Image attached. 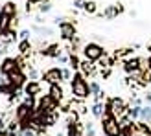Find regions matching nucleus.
<instances>
[{
  "label": "nucleus",
  "instance_id": "nucleus-1",
  "mask_svg": "<svg viewBox=\"0 0 151 136\" xmlns=\"http://www.w3.org/2000/svg\"><path fill=\"white\" fill-rule=\"evenodd\" d=\"M87 75L81 70H76L74 77L70 79V90H72V97L76 101H85L88 99V96H92L90 92V85L87 83Z\"/></svg>",
  "mask_w": 151,
  "mask_h": 136
},
{
  "label": "nucleus",
  "instance_id": "nucleus-2",
  "mask_svg": "<svg viewBox=\"0 0 151 136\" xmlns=\"http://www.w3.org/2000/svg\"><path fill=\"white\" fill-rule=\"evenodd\" d=\"M100 123H101V131L105 136H122L120 122L112 112H103V116L100 118Z\"/></svg>",
  "mask_w": 151,
  "mask_h": 136
},
{
  "label": "nucleus",
  "instance_id": "nucleus-3",
  "mask_svg": "<svg viewBox=\"0 0 151 136\" xmlns=\"http://www.w3.org/2000/svg\"><path fill=\"white\" fill-rule=\"evenodd\" d=\"M105 107L111 109V112L114 114L116 118H122V116H127V103L122 99V97H109L107 101H105Z\"/></svg>",
  "mask_w": 151,
  "mask_h": 136
},
{
  "label": "nucleus",
  "instance_id": "nucleus-4",
  "mask_svg": "<svg viewBox=\"0 0 151 136\" xmlns=\"http://www.w3.org/2000/svg\"><path fill=\"white\" fill-rule=\"evenodd\" d=\"M83 55H85V59H88V61H100L105 55V50L98 42H88V44L83 46Z\"/></svg>",
  "mask_w": 151,
  "mask_h": 136
},
{
  "label": "nucleus",
  "instance_id": "nucleus-5",
  "mask_svg": "<svg viewBox=\"0 0 151 136\" xmlns=\"http://www.w3.org/2000/svg\"><path fill=\"white\" fill-rule=\"evenodd\" d=\"M59 35L63 41H74L76 39V24L68 20H61L59 22Z\"/></svg>",
  "mask_w": 151,
  "mask_h": 136
},
{
  "label": "nucleus",
  "instance_id": "nucleus-6",
  "mask_svg": "<svg viewBox=\"0 0 151 136\" xmlns=\"http://www.w3.org/2000/svg\"><path fill=\"white\" fill-rule=\"evenodd\" d=\"M42 81L48 83V85H55V83L65 81V77H63V68H48V70L42 74Z\"/></svg>",
  "mask_w": 151,
  "mask_h": 136
},
{
  "label": "nucleus",
  "instance_id": "nucleus-7",
  "mask_svg": "<svg viewBox=\"0 0 151 136\" xmlns=\"http://www.w3.org/2000/svg\"><path fill=\"white\" fill-rule=\"evenodd\" d=\"M7 81H9L15 88L20 90V88H24V85L28 83V75L22 72V68H19V70H15V72H11L7 75Z\"/></svg>",
  "mask_w": 151,
  "mask_h": 136
},
{
  "label": "nucleus",
  "instance_id": "nucleus-8",
  "mask_svg": "<svg viewBox=\"0 0 151 136\" xmlns=\"http://www.w3.org/2000/svg\"><path fill=\"white\" fill-rule=\"evenodd\" d=\"M20 68V63H19V59H15V57H6L2 63H0V74L4 75V77H7L11 72L15 70H19Z\"/></svg>",
  "mask_w": 151,
  "mask_h": 136
},
{
  "label": "nucleus",
  "instance_id": "nucleus-9",
  "mask_svg": "<svg viewBox=\"0 0 151 136\" xmlns=\"http://www.w3.org/2000/svg\"><path fill=\"white\" fill-rule=\"evenodd\" d=\"M142 63H144V59H140V57H131V59H127V61L124 63V70L133 75V74H137L142 70Z\"/></svg>",
  "mask_w": 151,
  "mask_h": 136
},
{
  "label": "nucleus",
  "instance_id": "nucleus-10",
  "mask_svg": "<svg viewBox=\"0 0 151 136\" xmlns=\"http://www.w3.org/2000/svg\"><path fill=\"white\" fill-rule=\"evenodd\" d=\"M48 96L54 99L57 105H61L63 99H65V90L61 87V83H55V85H50V90H48Z\"/></svg>",
  "mask_w": 151,
  "mask_h": 136
},
{
  "label": "nucleus",
  "instance_id": "nucleus-11",
  "mask_svg": "<svg viewBox=\"0 0 151 136\" xmlns=\"http://www.w3.org/2000/svg\"><path fill=\"white\" fill-rule=\"evenodd\" d=\"M120 13H124V6L118 2V4H112V6H107V7H105L103 13H101V17L112 20V19H116Z\"/></svg>",
  "mask_w": 151,
  "mask_h": 136
},
{
  "label": "nucleus",
  "instance_id": "nucleus-12",
  "mask_svg": "<svg viewBox=\"0 0 151 136\" xmlns=\"http://www.w3.org/2000/svg\"><path fill=\"white\" fill-rule=\"evenodd\" d=\"M11 20H13V17H9L4 11H0V39H4L7 35V31L11 29Z\"/></svg>",
  "mask_w": 151,
  "mask_h": 136
},
{
  "label": "nucleus",
  "instance_id": "nucleus-13",
  "mask_svg": "<svg viewBox=\"0 0 151 136\" xmlns=\"http://www.w3.org/2000/svg\"><path fill=\"white\" fill-rule=\"evenodd\" d=\"M24 94L26 96H39L41 94V83L29 79L26 85H24Z\"/></svg>",
  "mask_w": 151,
  "mask_h": 136
},
{
  "label": "nucleus",
  "instance_id": "nucleus-14",
  "mask_svg": "<svg viewBox=\"0 0 151 136\" xmlns=\"http://www.w3.org/2000/svg\"><path fill=\"white\" fill-rule=\"evenodd\" d=\"M83 131H85V127L79 122H68V125H66V134L68 136H83Z\"/></svg>",
  "mask_w": 151,
  "mask_h": 136
},
{
  "label": "nucleus",
  "instance_id": "nucleus-15",
  "mask_svg": "<svg viewBox=\"0 0 151 136\" xmlns=\"http://www.w3.org/2000/svg\"><path fill=\"white\" fill-rule=\"evenodd\" d=\"M41 55L42 57H54V59H57L59 55H61V46H59V44H50L48 48H44L41 52Z\"/></svg>",
  "mask_w": 151,
  "mask_h": 136
},
{
  "label": "nucleus",
  "instance_id": "nucleus-16",
  "mask_svg": "<svg viewBox=\"0 0 151 136\" xmlns=\"http://www.w3.org/2000/svg\"><path fill=\"white\" fill-rule=\"evenodd\" d=\"M94 61H88V59H85V61H81V66H79V70L85 74V75H94L96 72V66L92 64Z\"/></svg>",
  "mask_w": 151,
  "mask_h": 136
},
{
  "label": "nucleus",
  "instance_id": "nucleus-17",
  "mask_svg": "<svg viewBox=\"0 0 151 136\" xmlns=\"http://www.w3.org/2000/svg\"><path fill=\"white\" fill-rule=\"evenodd\" d=\"M140 107L142 105H127V116H129L133 122L140 120Z\"/></svg>",
  "mask_w": 151,
  "mask_h": 136
},
{
  "label": "nucleus",
  "instance_id": "nucleus-18",
  "mask_svg": "<svg viewBox=\"0 0 151 136\" xmlns=\"http://www.w3.org/2000/svg\"><path fill=\"white\" fill-rule=\"evenodd\" d=\"M19 52L22 57H26L28 54H32V44H29V39H20L19 42Z\"/></svg>",
  "mask_w": 151,
  "mask_h": 136
},
{
  "label": "nucleus",
  "instance_id": "nucleus-19",
  "mask_svg": "<svg viewBox=\"0 0 151 136\" xmlns=\"http://www.w3.org/2000/svg\"><path fill=\"white\" fill-rule=\"evenodd\" d=\"M114 57L125 63L127 59H131V57H133V48H122V50H118L116 54H114Z\"/></svg>",
  "mask_w": 151,
  "mask_h": 136
},
{
  "label": "nucleus",
  "instance_id": "nucleus-20",
  "mask_svg": "<svg viewBox=\"0 0 151 136\" xmlns=\"http://www.w3.org/2000/svg\"><path fill=\"white\" fill-rule=\"evenodd\" d=\"M140 120H142V122H146V123L151 122V105L149 103L144 105V107H140Z\"/></svg>",
  "mask_w": 151,
  "mask_h": 136
},
{
  "label": "nucleus",
  "instance_id": "nucleus-21",
  "mask_svg": "<svg viewBox=\"0 0 151 136\" xmlns=\"http://www.w3.org/2000/svg\"><path fill=\"white\" fill-rule=\"evenodd\" d=\"M0 11L7 13L9 17H17V4H15V2H6V4L2 6V9H0Z\"/></svg>",
  "mask_w": 151,
  "mask_h": 136
},
{
  "label": "nucleus",
  "instance_id": "nucleus-22",
  "mask_svg": "<svg viewBox=\"0 0 151 136\" xmlns=\"http://www.w3.org/2000/svg\"><path fill=\"white\" fill-rule=\"evenodd\" d=\"M19 132H20L19 122H17V120H13V122H9V125H7V129H6V134H7V136H17Z\"/></svg>",
  "mask_w": 151,
  "mask_h": 136
},
{
  "label": "nucleus",
  "instance_id": "nucleus-23",
  "mask_svg": "<svg viewBox=\"0 0 151 136\" xmlns=\"http://www.w3.org/2000/svg\"><path fill=\"white\" fill-rule=\"evenodd\" d=\"M103 112H105V105H103L101 101H96V103L92 105V114H94L96 118H101Z\"/></svg>",
  "mask_w": 151,
  "mask_h": 136
},
{
  "label": "nucleus",
  "instance_id": "nucleus-24",
  "mask_svg": "<svg viewBox=\"0 0 151 136\" xmlns=\"http://www.w3.org/2000/svg\"><path fill=\"white\" fill-rule=\"evenodd\" d=\"M83 9H85V13H88V15H94L98 11V4L94 2V0H87L85 6H83Z\"/></svg>",
  "mask_w": 151,
  "mask_h": 136
},
{
  "label": "nucleus",
  "instance_id": "nucleus-25",
  "mask_svg": "<svg viewBox=\"0 0 151 136\" xmlns=\"http://www.w3.org/2000/svg\"><path fill=\"white\" fill-rule=\"evenodd\" d=\"M68 66L72 68V70H79V66H81V61L78 59V55H76L74 52L70 54V64H68Z\"/></svg>",
  "mask_w": 151,
  "mask_h": 136
},
{
  "label": "nucleus",
  "instance_id": "nucleus-26",
  "mask_svg": "<svg viewBox=\"0 0 151 136\" xmlns=\"http://www.w3.org/2000/svg\"><path fill=\"white\" fill-rule=\"evenodd\" d=\"M19 136H39V132H37L33 127H28V129H22L19 132Z\"/></svg>",
  "mask_w": 151,
  "mask_h": 136
},
{
  "label": "nucleus",
  "instance_id": "nucleus-27",
  "mask_svg": "<svg viewBox=\"0 0 151 136\" xmlns=\"http://www.w3.org/2000/svg\"><path fill=\"white\" fill-rule=\"evenodd\" d=\"M88 85H90V92H92V96L101 94V88H100V85H98V81H90Z\"/></svg>",
  "mask_w": 151,
  "mask_h": 136
},
{
  "label": "nucleus",
  "instance_id": "nucleus-28",
  "mask_svg": "<svg viewBox=\"0 0 151 136\" xmlns=\"http://www.w3.org/2000/svg\"><path fill=\"white\" fill-rule=\"evenodd\" d=\"M85 136H96V131H94V125L92 123H87L85 125Z\"/></svg>",
  "mask_w": 151,
  "mask_h": 136
},
{
  "label": "nucleus",
  "instance_id": "nucleus-29",
  "mask_svg": "<svg viewBox=\"0 0 151 136\" xmlns=\"http://www.w3.org/2000/svg\"><path fill=\"white\" fill-rule=\"evenodd\" d=\"M52 9V4L50 2H42V6H39V11L41 13H48Z\"/></svg>",
  "mask_w": 151,
  "mask_h": 136
},
{
  "label": "nucleus",
  "instance_id": "nucleus-30",
  "mask_svg": "<svg viewBox=\"0 0 151 136\" xmlns=\"http://www.w3.org/2000/svg\"><path fill=\"white\" fill-rule=\"evenodd\" d=\"M63 77H65V81H68V79L74 77V75H72V72L68 70V68H63Z\"/></svg>",
  "mask_w": 151,
  "mask_h": 136
},
{
  "label": "nucleus",
  "instance_id": "nucleus-31",
  "mask_svg": "<svg viewBox=\"0 0 151 136\" xmlns=\"http://www.w3.org/2000/svg\"><path fill=\"white\" fill-rule=\"evenodd\" d=\"M85 2H87V0H74V7H76V9H83Z\"/></svg>",
  "mask_w": 151,
  "mask_h": 136
},
{
  "label": "nucleus",
  "instance_id": "nucleus-32",
  "mask_svg": "<svg viewBox=\"0 0 151 136\" xmlns=\"http://www.w3.org/2000/svg\"><path fill=\"white\" fill-rule=\"evenodd\" d=\"M26 75H28V77H29V79H32V81H37V72L33 70V68H29V72H28Z\"/></svg>",
  "mask_w": 151,
  "mask_h": 136
},
{
  "label": "nucleus",
  "instance_id": "nucleus-33",
  "mask_svg": "<svg viewBox=\"0 0 151 136\" xmlns=\"http://www.w3.org/2000/svg\"><path fill=\"white\" fill-rule=\"evenodd\" d=\"M20 39H29V31H28V29L20 31Z\"/></svg>",
  "mask_w": 151,
  "mask_h": 136
},
{
  "label": "nucleus",
  "instance_id": "nucleus-34",
  "mask_svg": "<svg viewBox=\"0 0 151 136\" xmlns=\"http://www.w3.org/2000/svg\"><path fill=\"white\" fill-rule=\"evenodd\" d=\"M26 2H29V4H37V2H48V0H26Z\"/></svg>",
  "mask_w": 151,
  "mask_h": 136
},
{
  "label": "nucleus",
  "instance_id": "nucleus-35",
  "mask_svg": "<svg viewBox=\"0 0 151 136\" xmlns=\"http://www.w3.org/2000/svg\"><path fill=\"white\" fill-rule=\"evenodd\" d=\"M146 103H151V94H147V96H146Z\"/></svg>",
  "mask_w": 151,
  "mask_h": 136
},
{
  "label": "nucleus",
  "instance_id": "nucleus-36",
  "mask_svg": "<svg viewBox=\"0 0 151 136\" xmlns=\"http://www.w3.org/2000/svg\"><path fill=\"white\" fill-rule=\"evenodd\" d=\"M147 66H149V68H151V55H149V57H147Z\"/></svg>",
  "mask_w": 151,
  "mask_h": 136
},
{
  "label": "nucleus",
  "instance_id": "nucleus-37",
  "mask_svg": "<svg viewBox=\"0 0 151 136\" xmlns=\"http://www.w3.org/2000/svg\"><path fill=\"white\" fill-rule=\"evenodd\" d=\"M0 136H7V134H6V131H2V129H0Z\"/></svg>",
  "mask_w": 151,
  "mask_h": 136
},
{
  "label": "nucleus",
  "instance_id": "nucleus-38",
  "mask_svg": "<svg viewBox=\"0 0 151 136\" xmlns=\"http://www.w3.org/2000/svg\"><path fill=\"white\" fill-rule=\"evenodd\" d=\"M149 52H151V46H149Z\"/></svg>",
  "mask_w": 151,
  "mask_h": 136
},
{
  "label": "nucleus",
  "instance_id": "nucleus-39",
  "mask_svg": "<svg viewBox=\"0 0 151 136\" xmlns=\"http://www.w3.org/2000/svg\"><path fill=\"white\" fill-rule=\"evenodd\" d=\"M149 136H151V134H149Z\"/></svg>",
  "mask_w": 151,
  "mask_h": 136
}]
</instances>
